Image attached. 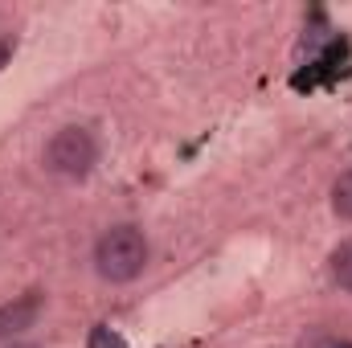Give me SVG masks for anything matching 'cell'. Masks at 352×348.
I'll return each instance as SVG.
<instances>
[{
  "label": "cell",
  "instance_id": "cell-2",
  "mask_svg": "<svg viewBox=\"0 0 352 348\" xmlns=\"http://www.w3.org/2000/svg\"><path fill=\"white\" fill-rule=\"evenodd\" d=\"M94 160H98V140L87 127H62L45 144V168L54 176L78 180V176H87L94 168Z\"/></svg>",
  "mask_w": 352,
  "mask_h": 348
},
{
  "label": "cell",
  "instance_id": "cell-9",
  "mask_svg": "<svg viewBox=\"0 0 352 348\" xmlns=\"http://www.w3.org/2000/svg\"><path fill=\"white\" fill-rule=\"evenodd\" d=\"M12 348H33V345H12Z\"/></svg>",
  "mask_w": 352,
  "mask_h": 348
},
{
  "label": "cell",
  "instance_id": "cell-4",
  "mask_svg": "<svg viewBox=\"0 0 352 348\" xmlns=\"http://www.w3.org/2000/svg\"><path fill=\"white\" fill-rule=\"evenodd\" d=\"M332 283L344 287V291H352V238L332 250Z\"/></svg>",
  "mask_w": 352,
  "mask_h": 348
},
{
  "label": "cell",
  "instance_id": "cell-8",
  "mask_svg": "<svg viewBox=\"0 0 352 348\" xmlns=\"http://www.w3.org/2000/svg\"><path fill=\"white\" fill-rule=\"evenodd\" d=\"M324 348H352V345H349V340H328Z\"/></svg>",
  "mask_w": 352,
  "mask_h": 348
},
{
  "label": "cell",
  "instance_id": "cell-7",
  "mask_svg": "<svg viewBox=\"0 0 352 348\" xmlns=\"http://www.w3.org/2000/svg\"><path fill=\"white\" fill-rule=\"evenodd\" d=\"M12 58V41L8 37H0V70H4V62Z\"/></svg>",
  "mask_w": 352,
  "mask_h": 348
},
{
  "label": "cell",
  "instance_id": "cell-1",
  "mask_svg": "<svg viewBox=\"0 0 352 348\" xmlns=\"http://www.w3.org/2000/svg\"><path fill=\"white\" fill-rule=\"evenodd\" d=\"M148 266V238L135 226H115L94 246V270L107 283H131Z\"/></svg>",
  "mask_w": 352,
  "mask_h": 348
},
{
  "label": "cell",
  "instance_id": "cell-5",
  "mask_svg": "<svg viewBox=\"0 0 352 348\" xmlns=\"http://www.w3.org/2000/svg\"><path fill=\"white\" fill-rule=\"evenodd\" d=\"M332 209H336L344 221H352V173H344L332 184Z\"/></svg>",
  "mask_w": 352,
  "mask_h": 348
},
{
  "label": "cell",
  "instance_id": "cell-3",
  "mask_svg": "<svg viewBox=\"0 0 352 348\" xmlns=\"http://www.w3.org/2000/svg\"><path fill=\"white\" fill-rule=\"evenodd\" d=\"M37 320V295H21L12 307L0 312V336L4 332H16V328H29Z\"/></svg>",
  "mask_w": 352,
  "mask_h": 348
},
{
  "label": "cell",
  "instance_id": "cell-6",
  "mask_svg": "<svg viewBox=\"0 0 352 348\" xmlns=\"http://www.w3.org/2000/svg\"><path fill=\"white\" fill-rule=\"evenodd\" d=\"M87 348H127L123 345V336L115 332V328H107V324H98L94 332H90V345Z\"/></svg>",
  "mask_w": 352,
  "mask_h": 348
}]
</instances>
